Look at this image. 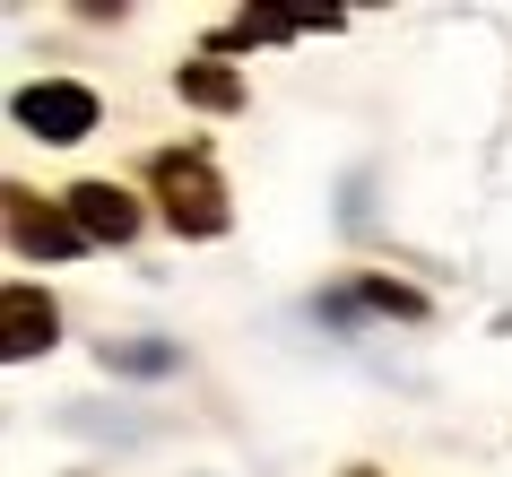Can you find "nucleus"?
<instances>
[{
    "label": "nucleus",
    "mask_w": 512,
    "mask_h": 477,
    "mask_svg": "<svg viewBox=\"0 0 512 477\" xmlns=\"http://www.w3.org/2000/svg\"><path fill=\"white\" fill-rule=\"evenodd\" d=\"M157 200H165V226L174 235H226V183L209 174V157L165 148L157 157Z\"/></svg>",
    "instance_id": "obj_1"
},
{
    "label": "nucleus",
    "mask_w": 512,
    "mask_h": 477,
    "mask_svg": "<svg viewBox=\"0 0 512 477\" xmlns=\"http://www.w3.org/2000/svg\"><path fill=\"white\" fill-rule=\"evenodd\" d=\"M18 122H27L35 139H61V148H70V139L96 131V96H87V87H70V79H44V87H27V96H18Z\"/></svg>",
    "instance_id": "obj_2"
},
{
    "label": "nucleus",
    "mask_w": 512,
    "mask_h": 477,
    "mask_svg": "<svg viewBox=\"0 0 512 477\" xmlns=\"http://www.w3.org/2000/svg\"><path fill=\"white\" fill-rule=\"evenodd\" d=\"M9 243H18V252H44V261H61V252H79V217L70 209H44V200H35V191H18L9 183Z\"/></svg>",
    "instance_id": "obj_3"
},
{
    "label": "nucleus",
    "mask_w": 512,
    "mask_h": 477,
    "mask_svg": "<svg viewBox=\"0 0 512 477\" xmlns=\"http://www.w3.org/2000/svg\"><path fill=\"white\" fill-rule=\"evenodd\" d=\"M70 217H79L87 243H131L139 235V200L122 183H79L70 191Z\"/></svg>",
    "instance_id": "obj_4"
},
{
    "label": "nucleus",
    "mask_w": 512,
    "mask_h": 477,
    "mask_svg": "<svg viewBox=\"0 0 512 477\" xmlns=\"http://www.w3.org/2000/svg\"><path fill=\"white\" fill-rule=\"evenodd\" d=\"M0 321H9V356H35V347H53V330H61V313H53L35 287H9V295H0Z\"/></svg>",
    "instance_id": "obj_5"
},
{
    "label": "nucleus",
    "mask_w": 512,
    "mask_h": 477,
    "mask_svg": "<svg viewBox=\"0 0 512 477\" xmlns=\"http://www.w3.org/2000/svg\"><path fill=\"white\" fill-rule=\"evenodd\" d=\"M183 96H191V105H209V113H235L243 105V79L226 70V61H191V70H183Z\"/></svg>",
    "instance_id": "obj_6"
}]
</instances>
